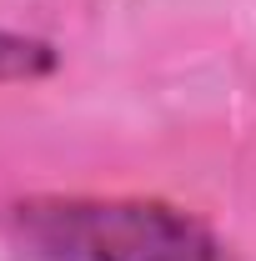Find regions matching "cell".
Listing matches in <instances>:
<instances>
[{
  "instance_id": "obj_2",
  "label": "cell",
  "mask_w": 256,
  "mask_h": 261,
  "mask_svg": "<svg viewBox=\"0 0 256 261\" xmlns=\"http://www.w3.org/2000/svg\"><path fill=\"white\" fill-rule=\"evenodd\" d=\"M56 65H61V56H56L50 40L0 25V86H5V81H40V75H50Z\"/></svg>"
},
{
  "instance_id": "obj_1",
  "label": "cell",
  "mask_w": 256,
  "mask_h": 261,
  "mask_svg": "<svg viewBox=\"0 0 256 261\" xmlns=\"http://www.w3.org/2000/svg\"><path fill=\"white\" fill-rule=\"evenodd\" d=\"M0 236L15 261H236L201 216L156 196H20Z\"/></svg>"
}]
</instances>
